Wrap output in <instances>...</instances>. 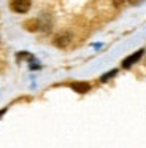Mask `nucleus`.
Listing matches in <instances>:
<instances>
[{"instance_id": "20e7f679", "label": "nucleus", "mask_w": 146, "mask_h": 148, "mask_svg": "<svg viewBox=\"0 0 146 148\" xmlns=\"http://www.w3.org/2000/svg\"><path fill=\"white\" fill-rule=\"evenodd\" d=\"M24 27L29 30V32H37V30L40 29V21L38 19H30V21H27V23L24 24Z\"/></svg>"}, {"instance_id": "f257e3e1", "label": "nucleus", "mask_w": 146, "mask_h": 148, "mask_svg": "<svg viewBox=\"0 0 146 148\" xmlns=\"http://www.w3.org/2000/svg\"><path fill=\"white\" fill-rule=\"evenodd\" d=\"M32 0H10V8L14 13H27L30 10Z\"/></svg>"}, {"instance_id": "0eeeda50", "label": "nucleus", "mask_w": 146, "mask_h": 148, "mask_svg": "<svg viewBox=\"0 0 146 148\" xmlns=\"http://www.w3.org/2000/svg\"><path fill=\"white\" fill-rule=\"evenodd\" d=\"M113 3H114V7H121L124 3V0H113Z\"/></svg>"}, {"instance_id": "6e6552de", "label": "nucleus", "mask_w": 146, "mask_h": 148, "mask_svg": "<svg viewBox=\"0 0 146 148\" xmlns=\"http://www.w3.org/2000/svg\"><path fill=\"white\" fill-rule=\"evenodd\" d=\"M141 0H129V3H132V5H136V3H140Z\"/></svg>"}, {"instance_id": "39448f33", "label": "nucleus", "mask_w": 146, "mask_h": 148, "mask_svg": "<svg viewBox=\"0 0 146 148\" xmlns=\"http://www.w3.org/2000/svg\"><path fill=\"white\" fill-rule=\"evenodd\" d=\"M68 42H70V35H57L54 38V45L57 46H65Z\"/></svg>"}, {"instance_id": "1a4fd4ad", "label": "nucleus", "mask_w": 146, "mask_h": 148, "mask_svg": "<svg viewBox=\"0 0 146 148\" xmlns=\"http://www.w3.org/2000/svg\"><path fill=\"white\" fill-rule=\"evenodd\" d=\"M6 112V108H3V110H0V118H2V116H3V113H5Z\"/></svg>"}, {"instance_id": "f03ea898", "label": "nucleus", "mask_w": 146, "mask_h": 148, "mask_svg": "<svg viewBox=\"0 0 146 148\" xmlns=\"http://www.w3.org/2000/svg\"><path fill=\"white\" fill-rule=\"evenodd\" d=\"M145 54V49H138V51H135L133 54H130V56H127L126 59L122 61V69H130L132 65H135L136 62L141 59V56Z\"/></svg>"}, {"instance_id": "423d86ee", "label": "nucleus", "mask_w": 146, "mask_h": 148, "mask_svg": "<svg viewBox=\"0 0 146 148\" xmlns=\"http://www.w3.org/2000/svg\"><path fill=\"white\" fill-rule=\"evenodd\" d=\"M116 75H117V69H113V70H110L108 73L102 75L100 81H102V83H106L108 80H111V78H113V77H116Z\"/></svg>"}, {"instance_id": "7ed1b4c3", "label": "nucleus", "mask_w": 146, "mask_h": 148, "mask_svg": "<svg viewBox=\"0 0 146 148\" xmlns=\"http://www.w3.org/2000/svg\"><path fill=\"white\" fill-rule=\"evenodd\" d=\"M70 88H72L73 91H76L78 94H84V92H87V91L91 89V84L86 83V81H76V83L70 84Z\"/></svg>"}]
</instances>
